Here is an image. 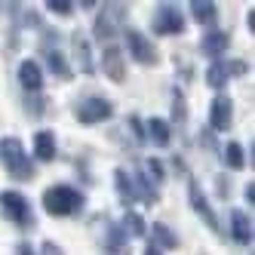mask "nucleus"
<instances>
[{
  "label": "nucleus",
  "instance_id": "nucleus-1",
  "mask_svg": "<svg viewBox=\"0 0 255 255\" xmlns=\"http://www.w3.org/2000/svg\"><path fill=\"white\" fill-rule=\"evenodd\" d=\"M0 163L15 181H28L34 175V166L25 154V144L19 138H0Z\"/></svg>",
  "mask_w": 255,
  "mask_h": 255
},
{
  "label": "nucleus",
  "instance_id": "nucleus-2",
  "mask_svg": "<svg viewBox=\"0 0 255 255\" xmlns=\"http://www.w3.org/2000/svg\"><path fill=\"white\" fill-rule=\"evenodd\" d=\"M43 209L49 215H56V218L74 215V212L83 209V194L74 191V188H68V185H56V188H49L43 194Z\"/></svg>",
  "mask_w": 255,
  "mask_h": 255
},
{
  "label": "nucleus",
  "instance_id": "nucleus-3",
  "mask_svg": "<svg viewBox=\"0 0 255 255\" xmlns=\"http://www.w3.org/2000/svg\"><path fill=\"white\" fill-rule=\"evenodd\" d=\"M123 22H126V6L123 3H105L99 19H96V37L99 40L114 37V34L123 28Z\"/></svg>",
  "mask_w": 255,
  "mask_h": 255
},
{
  "label": "nucleus",
  "instance_id": "nucleus-4",
  "mask_svg": "<svg viewBox=\"0 0 255 255\" xmlns=\"http://www.w3.org/2000/svg\"><path fill=\"white\" fill-rule=\"evenodd\" d=\"M0 212L15 225H31V206L19 191H3L0 194Z\"/></svg>",
  "mask_w": 255,
  "mask_h": 255
},
{
  "label": "nucleus",
  "instance_id": "nucleus-5",
  "mask_svg": "<svg viewBox=\"0 0 255 255\" xmlns=\"http://www.w3.org/2000/svg\"><path fill=\"white\" fill-rule=\"evenodd\" d=\"M154 31L169 37V34H181L185 31V15H181L172 3H160L154 12Z\"/></svg>",
  "mask_w": 255,
  "mask_h": 255
},
{
  "label": "nucleus",
  "instance_id": "nucleus-6",
  "mask_svg": "<svg viewBox=\"0 0 255 255\" xmlns=\"http://www.w3.org/2000/svg\"><path fill=\"white\" fill-rule=\"evenodd\" d=\"M111 114H114V105L108 102V99H99V96L83 99V102L77 105V120H80V123H86V126L102 123V120H108Z\"/></svg>",
  "mask_w": 255,
  "mask_h": 255
},
{
  "label": "nucleus",
  "instance_id": "nucleus-7",
  "mask_svg": "<svg viewBox=\"0 0 255 255\" xmlns=\"http://www.w3.org/2000/svg\"><path fill=\"white\" fill-rule=\"evenodd\" d=\"M126 49H129V56L138 62V65H154L157 62V49L151 46V40L144 37L141 31H126Z\"/></svg>",
  "mask_w": 255,
  "mask_h": 255
},
{
  "label": "nucleus",
  "instance_id": "nucleus-8",
  "mask_svg": "<svg viewBox=\"0 0 255 255\" xmlns=\"http://www.w3.org/2000/svg\"><path fill=\"white\" fill-rule=\"evenodd\" d=\"M231 120H234V102L228 96H215L212 99V108H209V123L212 129H231Z\"/></svg>",
  "mask_w": 255,
  "mask_h": 255
},
{
  "label": "nucleus",
  "instance_id": "nucleus-9",
  "mask_svg": "<svg viewBox=\"0 0 255 255\" xmlns=\"http://www.w3.org/2000/svg\"><path fill=\"white\" fill-rule=\"evenodd\" d=\"M231 46V37L225 31H206L203 40H200V49H203V56H209L212 62H222L225 49Z\"/></svg>",
  "mask_w": 255,
  "mask_h": 255
},
{
  "label": "nucleus",
  "instance_id": "nucleus-10",
  "mask_svg": "<svg viewBox=\"0 0 255 255\" xmlns=\"http://www.w3.org/2000/svg\"><path fill=\"white\" fill-rule=\"evenodd\" d=\"M102 71L108 77H111L114 83H120L123 77H126V68H123V52L117 49V46H108L105 52H102Z\"/></svg>",
  "mask_w": 255,
  "mask_h": 255
},
{
  "label": "nucleus",
  "instance_id": "nucleus-11",
  "mask_svg": "<svg viewBox=\"0 0 255 255\" xmlns=\"http://www.w3.org/2000/svg\"><path fill=\"white\" fill-rule=\"evenodd\" d=\"M191 206H194V212L200 215V218H203V222L212 228V231H218V218H215V212L209 209V203H206V197H203V191H200L197 188V181H191Z\"/></svg>",
  "mask_w": 255,
  "mask_h": 255
},
{
  "label": "nucleus",
  "instance_id": "nucleus-12",
  "mask_svg": "<svg viewBox=\"0 0 255 255\" xmlns=\"http://www.w3.org/2000/svg\"><path fill=\"white\" fill-rule=\"evenodd\" d=\"M19 83L28 89V93H37V89L43 86L40 65H37V62H31V59H25V62L19 65Z\"/></svg>",
  "mask_w": 255,
  "mask_h": 255
},
{
  "label": "nucleus",
  "instance_id": "nucleus-13",
  "mask_svg": "<svg viewBox=\"0 0 255 255\" xmlns=\"http://www.w3.org/2000/svg\"><path fill=\"white\" fill-rule=\"evenodd\" d=\"M231 234L237 243H252V222L246 212H240V209L231 212Z\"/></svg>",
  "mask_w": 255,
  "mask_h": 255
},
{
  "label": "nucleus",
  "instance_id": "nucleus-14",
  "mask_svg": "<svg viewBox=\"0 0 255 255\" xmlns=\"http://www.w3.org/2000/svg\"><path fill=\"white\" fill-rule=\"evenodd\" d=\"M191 15H194L200 25H215L218 6L212 3V0H194V3H191Z\"/></svg>",
  "mask_w": 255,
  "mask_h": 255
},
{
  "label": "nucleus",
  "instance_id": "nucleus-15",
  "mask_svg": "<svg viewBox=\"0 0 255 255\" xmlns=\"http://www.w3.org/2000/svg\"><path fill=\"white\" fill-rule=\"evenodd\" d=\"M148 138L157 144V148H166L169 138H172L169 123H166V120H160V117H151V120H148Z\"/></svg>",
  "mask_w": 255,
  "mask_h": 255
},
{
  "label": "nucleus",
  "instance_id": "nucleus-16",
  "mask_svg": "<svg viewBox=\"0 0 255 255\" xmlns=\"http://www.w3.org/2000/svg\"><path fill=\"white\" fill-rule=\"evenodd\" d=\"M34 154H37V160H43V163H49L56 157V138H52V132H37L34 135Z\"/></svg>",
  "mask_w": 255,
  "mask_h": 255
},
{
  "label": "nucleus",
  "instance_id": "nucleus-17",
  "mask_svg": "<svg viewBox=\"0 0 255 255\" xmlns=\"http://www.w3.org/2000/svg\"><path fill=\"white\" fill-rule=\"evenodd\" d=\"M228 80H231L228 62H212V65H209V71H206V83H209L212 89H222Z\"/></svg>",
  "mask_w": 255,
  "mask_h": 255
},
{
  "label": "nucleus",
  "instance_id": "nucleus-18",
  "mask_svg": "<svg viewBox=\"0 0 255 255\" xmlns=\"http://www.w3.org/2000/svg\"><path fill=\"white\" fill-rule=\"evenodd\" d=\"M117 191H120V197H123V203H135V197H138V191H135V185H132V178L126 175L123 169H117Z\"/></svg>",
  "mask_w": 255,
  "mask_h": 255
},
{
  "label": "nucleus",
  "instance_id": "nucleus-19",
  "mask_svg": "<svg viewBox=\"0 0 255 255\" xmlns=\"http://www.w3.org/2000/svg\"><path fill=\"white\" fill-rule=\"evenodd\" d=\"M151 234H154V240L163 246V249H175L178 246V237L166 228V225H163V222H157V225H151Z\"/></svg>",
  "mask_w": 255,
  "mask_h": 255
},
{
  "label": "nucleus",
  "instance_id": "nucleus-20",
  "mask_svg": "<svg viewBox=\"0 0 255 255\" xmlns=\"http://www.w3.org/2000/svg\"><path fill=\"white\" fill-rule=\"evenodd\" d=\"M74 49H77V56H80V71H83V74H93L96 65H93V59H89V43H86V37L74 34Z\"/></svg>",
  "mask_w": 255,
  "mask_h": 255
},
{
  "label": "nucleus",
  "instance_id": "nucleus-21",
  "mask_svg": "<svg viewBox=\"0 0 255 255\" xmlns=\"http://www.w3.org/2000/svg\"><path fill=\"white\" fill-rule=\"evenodd\" d=\"M225 163H228L231 169H243L246 166V154H243V148L237 141H231L228 148H225Z\"/></svg>",
  "mask_w": 255,
  "mask_h": 255
},
{
  "label": "nucleus",
  "instance_id": "nucleus-22",
  "mask_svg": "<svg viewBox=\"0 0 255 255\" xmlns=\"http://www.w3.org/2000/svg\"><path fill=\"white\" fill-rule=\"evenodd\" d=\"M46 62H49V71H52L56 77H71V68L65 65V56H62V52H49Z\"/></svg>",
  "mask_w": 255,
  "mask_h": 255
},
{
  "label": "nucleus",
  "instance_id": "nucleus-23",
  "mask_svg": "<svg viewBox=\"0 0 255 255\" xmlns=\"http://www.w3.org/2000/svg\"><path fill=\"white\" fill-rule=\"evenodd\" d=\"M123 228H129V234H132V237H144V228H148V225L141 222V215L126 212V215H123Z\"/></svg>",
  "mask_w": 255,
  "mask_h": 255
},
{
  "label": "nucleus",
  "instance_id": "nucleus-24",
  "mask_svg": "<svg viewBox=\"0 0 255 255\" xmlns=\"http://www.w3.org/2000/svg\"><path fill=\"white\" fill-rule=\"evenodd\" d=\"M46 9L56 12V15H71L74 3H71V0H46Z\"/></svg>",
  "mask_w": 255,
  "mask_h": 255
},
{
  "label": "nucleus",
  "instance_id": "nucleus-25",
  "mask_svg": "<svg viewBox=\"0 0 255 255\" xmlns=\"http://www.w3.org/2000/svg\"><path fill=\"white\" fill-rule=\"evenodd\" d=\"M148 169H151V172L157 175V181L163 178V166H160V163H157V160H148Z\"/></svg>",
  "mask_w": 255,
  "mask_h": 255
},
{
  "label": "nucleus",
  "instance_id": "nucleus-26",
  "mask_svg": "<svg viewBox=\"0 0 255 255\" xmlns=\"http://www.w3.org/2000/svg\"><path fill=\"white\" fill-rule=\"evenodd\" d=\"M43 252H46V255H62L59 246H52V243H43Z\"/></svg>",
  "mask_w": 255,
  "mask_h": 255
},
{
  "label": "nucleus",
  "instance_id": "nucleus-27",
  "mask_svg": "<svg viewBox=\"0 0 255 255\" xmlns=\"http://www.w3.org/2000/svg\"><path fill=\"white\" fill-rule=\"evenodd\" d=\"M246 200H249V203H252V200H255V188H252V181H249V185H246Z\"/></svg>",
  "mask_w": 255,
  "mask_h": 255
},
{
  "label": "nucleus",
  "instance_id": "nucleus-28",
  "mask_svg": "<svg viewBox=\"0 0 255 255\" xmlns=\"http://www.w3.org/2000/svg\"><path fill=\"white\" fill-rule=\"evenodd\" d=\"M144 255H163V252H160V246H148V249H144Z\"/></svg>",
  "mask_w": 255,
  "mask_h": 255
},
{
  "label": "nucleus",
  "instance_id": "nucleus-29",
  "mask_svg": "<svg viewBox=\"0 0 255 255\" xmlns=\"http://www.w3.org/2000/svg\"><path fill=\"white\" fill-rule=\"evenodd\" d=\"M19 255H34V252H31L28 246H19Z\"/></svg>",
  "mask_w": 255,
  "mask_h": 255
}]
</instances>
